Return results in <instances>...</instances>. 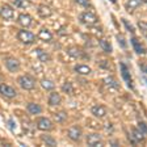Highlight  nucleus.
<instances>
[{
	"label": "nucleus",
	"mask_w": 147,
	"mask_h": 147,
	"mask_svg": "<svg viewBox=\"0 0 147 147\" xmlns=\"http://www.w3.org/2000/svg\"><path fill=\"white\" fill-rule=\"evenodd\" d=\"M80 21L83 22V24H86V25H95L96 22L98 21L97 20V16L95 15V13H92V12H84L80 15Z\"/></svg>",
	"instance_id": "obj_2"
},
{
	"label": "nucleus",
	"mask_w": 147,
	"mask_h": 147,
	"mask_svg": "<svg viewBox=\"0 0 147 147\" xmlns=\"http://www.w3.org/2000/svg\"><path fill=\"white\" fill-rule=\"evenodd\" d=\"M26 110L30 114H40L42 112V107L40 104H36V102H29L26 107Z\"/></svg>",
	"instance_id": "obj_15"
},
{
	"label": "nucleus",
	"mask_w": 147,
	"mask_h": 147,
	"mask_svg": "<svg viewBox=\"0 0 147 147\" xmlns=\"http://www.w3.org/2000/svg\"><path fill=\"white\" fill-rule=\"evenodd\" d=\"M116 38H117V41H118L119 46H121L122 49H126V41H125V38H123L122 36H119V34L116 37Z\"/></svg>",
	"instance_id": "obj_31"
},
{
	"label": "nucleus",
	"mask_w": 147,
	"mask_h": 147,
	"mask_svg": "<svg viewBox=\"0 0 147 147\" xmlns=\"http://www.w3.org/2000/svg\"><path fill=\"white\" fill-rule=\"evenodd\" d=\"M119 67H121V75H122V79L126 82V84L129 86V88L133 89V80H131V75H130L129 68L126 67L125 63H121L119 64Z\"/></svg>",
	"instance_id": "obj_4"
},
{
	"label": "nucleus",
	"mask_w": 147,
	"mask_h": 147,
	"mask_svg": "<svg viewBox=\"0 0 147 147\" xmlns=\"http://www.w3.org/2000/svg\"><path fill=\"white\" fill-rule=\"evenodd\" d=\"M0 93L8 98H13L17 96V92L13 87L7 86V84H0Z\"/></svg>",
	"instance_id": "obj_5"
},
{
	"label": "nucleus",
	"mask_w": 147,
	"mask_h": 147,
	"mask_svg": "<svg viewBox=\"0 0 147 147\" xmlns=\"http://www.w3.org/2000/svg\"><path fill=\"white\" fill-rule=\"evenodd\" d=\"M55 119L58 121V122H63L66 121V113L64 112H59V113L55 114Z\"/></svg>",
	"instance_id": "obj_29"
},
{
	"label": "nucleus",
	"mask_w": 147,
	"mask_h": 147,
	"mask_svg": "<svg viewBox=\"0 0 147 147\" xmlns=\"http://www.w3.org/2000/svg\"><path fill=\"white\" fill-rule=\"evenodd\" d=\"M18 84L22 87L24 89H33L36 86V82H34V78H32L30 75H22V76L18 78Z\"/></svg>",
	"instance_id": "obj_1"
},
{
	"label": "nucleus",
	"mask_w": 147,
	"mask_h": 147,
	"mask_svg": "<svg viewBox=\"0 0 147 147\" xmlns=\"http://www.w3.org/2000/svg\"><path fill=\"white\" fill-rule=\"evenodd\" d=\"M109 1H112V3H117V0H109Z\"/></svg>",
	"instance_id": "obj_36"
},
{
	"label": "nucleus",
	"mask_w": 147,
	"mask_h": 147,
	"mask_svg": "<svg viewBox=\"0 0 147 147\" xmlns=\"http://www.w3.org/2000/svg\"><path fill=\"white\" fill-rule=\"evenodd\" d=\"M51 13H53V11L49 7H46V5L38 7V15H40L41 17H49V16H51Z\"/></svg>",
	"instance_id": "obj_19"
},
{
	"label": "nucleus",
	"mask_w": 147,
	"mask_h": 147,
	"mask_svg": "<svg viewBox=\"0 0 147 147\" xmlns=\"http://www.w3.org/2000/svg\"><path fill=\"white\" fill-rule=\"evenodd\" d=\"M141 4H142L141 0H127V1L125 3V8L127 9L129 12H133V11H134V9H137L138 7L141 5Z\"/></svg>",
	"instance_id": "obj_16"
},
{
	"label": "nucleus",
	"mask_w": 147,
	"mask_h": 147,
	"mask_svg": "<svg viewBox=\"0 0 147 147\" xmlns=\"http://www.w3.org/2000/svg\"><path fill=\"white\" fill-rule=\"evenodd\" d=\"M131 138L134 142H141L144 139V134L142 131H139L138 129H133L131 130Z\"/></svg>",
	"instance_id": "obj_21"
},
{
	"label": "nucleus",
	"mask_w": 147,
	"mask_h": 147,
	"mask_svg": "<svg viewBox=\"0 0 147 147\" xmlns=\"http://www.w3.org/2000/svg\"><path fill=\"white\" fill-rule=\"evenodd\" d=\"M41 87L43 89H47V91H53L55 88V84H54V82H51L49 79H42L41 80Z\"/></svg>",
	"instance_id": "obj_22"
},
{
	"label": "nucleus",
	"mask_w": 147,
	"mask_h": 147,
	"mask_svg": "<svg viewBox=\"0 0 147 147\" xmlns=\"http://www.w3.org/2000/svg\"><path fill=\"white\" fill-rule=\"evenodd\" d=\"M37 127L40 129V130H43V131H49V130L53 129V122L49 118L42 117V118H40L37 121Z\"/></svg>",
	"instance_id": "obj_7"
},
{
	"label": "nucleus",
	"mask_w": 147,
	"mask_h": 147,
	"mask_svg": "<svg viewBox=\"0 0 147 147\" xmlns=\"http://www.w3.org/2000/svg\"><path fill=\"white\" fill-rule=\"evenodd\" d=\"M36 54H37V57H38V59H40L41 62H47V61H49V55L46 54L43 50L37 49L36 50Z\"/></svg>",
	"instance_id": "obj_24"
},
{
	"label": "nucleus",
	"mask_w": 147,
	"mask_h": 147,
	"mask_svg": "<svg viewBox=\"0 0 147 147\" xmlns=\"http://www.w3.org/2000/svg\"><path fill=\"white\" fill-rule=\"evenodd\" d=\"M75 72L80 74V75H89L91 74V67L87 64H78L75 67Z\"/></svg>",
	"instance_id": "obj_17"
},
{
	"label": "nucleus",
	"mask_w": 147,
	"mask_h": 147,
	"mask_svg": "<svg viewBox=\"0 0 147 147\" xmlns=\"http://www.w3.org/2000/svg\"><path fill=\"white\" fill-rule=\"evenodd\" d=\"M61 95L57 93V92H53L50 93V97H49V104L50 105H59L61 104Z\"/></svg>",
	"instance_id": "obj_20"
},
{
	"label": "nucleus",
	"mask_w": 147,
	"mask_h": 147,
	"mask_svg": "<svg viewBox=\"0 0 147 147\" xmlns=\"http://www.w3.org/2000/svg\"><path fill=\"white\" fill-rule=\"evenodd\" d=\"M18 24L21 25V26H30L33 24V18H32L30 15H26V13H21V15L18 16Z\"/></svg>",
	"instance_id": "obj_10"
},
{
	"label": "nucleus",
	"mask_w": 147,
	"mask_h": 147,
	"mask_svg": "<svg viewBox=\"0 0 147 147\" xmlns=\"http://www.w3.org/2000/svg\"><path fill=\"white\" fill-rule=\"evenodd\" d=\"M68 54H70L71 57H74V58L82 57V53H80V50L78 49V47H70V49H68Z\"/></svg>",
	"instance_id": "obj_27"
},
{
	"label": "nucleus",
	"mask_w": 147,
	"mask_h": 147,
	"mask_svg": "<svg viewBox=\"0 0 147 147\" xmlns=\"http://www.w3.org/2000/svg\"><path fill=\"white\" fill-rule=\"evenodd\" d=\"M0 16H1V18L7 20V21L12 20L13 16H15V12H13L12 7H9V5H3L1 8H0Z\"/></svg>",
	"instance_id": "obj_8"
},
{
	"label": "nucleus",
	"mask_w": 147,
	"mask_h": 147,
	"mask_svg": "<svg viewBox=\"0 0 147 147\" xmlns=\"http://www.w3.org/2000/svg\"><path fill=\"white\" fill-rule=\"evenodd\" d=\"M42 141L45 142L47 146H57V141H55L54 138L49 137V135H43V137H42Z\"/></svg>",
	"instance_id": "obj_25"
},
{
	"label": "nucleus",
	"mask_w": 147,
	"mask_h": 147,
	"mask_svg": "<svg viewBox=\"0 0 147 147\" xmlns=\"http://www.w3.org/2000/svg\"><path fill=\"white\" fill-rule=\"evenodd\" d=\"M131 45H133V47H134V51L137 53V54H144V47L142 46V43L139 42V40H138L137 37H134L133 36L131 37Z\"/></svg>",
	"instance_id": "obj_13"
},
{
	"label": "nucleus",
	"mask_w": 147,
	"mask_h": 147,
	"mask_svg": "<svg viewBox=\"0 0 147 147\" xmlns=\"http://www.w3.org/2000/svg\"><path fill=\"white\" fill-rule=\"evenodd\" d=\"M92 114L96 116V117H98V118H101V117H104L105 114H107V109H105L102 105L97 104V105H95V107L92 108Z\"/></svg>",
	"instance_id": "obj_14"
},
{
	"label": "nucleus",
	"mask_w": 147,
	"mask_h": 147,
	"mask_svg": "<svg viewBox=\"0 0 147 147\" xmlns=\"http://www.w3.org/2000/svg\"><path fill=\"white\" fill-rule=\"evenodd\" d=\"M138 26H139V29H141V32H142V34L143 36H146V33H147V24L144 21H139L138 22Z\"/></svg>",
	"instance_id": "obj_30"
},
{
	"label": "nucleus",
	"mask_w": 147,
	"mask_h": 147,
	"mask_svg": "<svg viewBox=\"0 0 147 147\" xmlns=\"http://www.w3.org/2000/svg\"><path fill=\"white\" fill-rule=\"evenodd\" d=\"M79 5L82 7H86V8H88V7H91V1L89 0H75Z\"/></svg>",
	"instance_id": "obj_32"
},
{
	"label": "nucleus",
	"mask_w": 147,
	"mask_h": 147,
	"mask_svg": "<svg viewBox=\"0 0 147 147\" xmlns=\"http://www.w3.org/2000/svg\"><path fill=\"white\" fill-rule=\"evenodd\" d=\"M104 84L107 87H109L110 89H118L119 86H118V83H117V80H114L112 76H108L104 79Z\"/></svg>",
	"instance_id": "obj_18"
},
{
	"label": "nucleus",
	"mask_w": 147,
	"mask_h": 147,
	"mask_svg": "<svg viewBox=\"0 0 147 147\" xmlns=\"http://www.w3.org/2000/svg\"><path fill=\"white\" fill-rule=\"evenodd\" d=\"M5 66L11 72H13V71H17L18 68H20V62L15 58H9L5 61Z\"/></svg>",
	"instance_id": "obj_11"
},
{
	"label": "nucleus",
	"mask_w": 147,
	"mask_h": 147,
	"mask_svg": "<svg viewBox=\"0 0 147 147\" xmlns=\"http://www.w3.org/2000/svg\"><path fill=\"white\" fill-rule=\"evenodd\" d=\"M38 38L41 41H45V42H50L53 40V33L49 30V29H41L40 33H38Z\"/></svg>",
	"instance_id": "obj_12"
},
{
	"label": "nucleus",
	"mask_w": 147,
	"mask_h": 147,
	"mask_svg": "<svg viewBox=\"0 0 147 147\" xmlns=\"http://www.w3.org/2000/svg\"><path fill=\"white\" fill-rule=\"evenodd\" d=\"M62 89H63V92L68 93V95H72V92H74V87H72V84H71L70 82L64 83L63 86H62Z\"/></svg>",
	"instance_id": "obj_26"
},
{
	"label": "nucleus",
	"mask_w": 147,
	"mask_h": 147,
	"mask_svg": "<svg viewBox=\"0 0 147 147\" xmlns=\"http://www.w3.org/2000/svg\"><path fill=\"white\" fill-rule=\"evenodd\" d=\"M67 135H68V138H70L71 141L79 142L80 138H82V130H80L78 126H72V127H70L67 130Z\"/></svg>",
	"instance_id": "obj_6"
},
{
	"label": "nucleus",
	"mask_w": 147,
	"mask_h": 147,
	"mask_svg": "<svg viewBox=\"0 0 147 147\" xmlns=\"http://www.w3.org/2000/svg\"><path fill=\"white\" fill-rule=\"evenodd\" d=\"M122 22H123V25H125L126 28L129 29V32H131V33H134V28L130 25V22L127 21V20H125V18H122Z\"/></svg>",
	"instance_id": "obj_33"
},
{
	"label": "nucleus",
	"mask_w": 147,
	"mask_h": 147,
	"mask_svg": "<svg viewBox=\"0 0 147 147\" xmlns=\"http://www.w3.org/2000/svg\"><path fill=\"white\" fill-rule=\"evenodd\" d=\"M13 3H15L18 8H26V7L29 5V3H28L26 0H13Z\"/></svg>",
	"instance_id": "obj_28"
},
{
	"label": "nucleus",
	"mask_w": 147,
	"mask_h": 147,
	"mask_svg": "<svg viewBox=\"0 0 147 147\" xmlns=\"http://www.w3.org/2000/svg\"><path fill=\"white\" fill-rule=\"evenodd\" d=\"M141 1H142V3H146V1H147V0H141Z\"/></svg>",
	"instance_id": "obj_37"
},
{
	"label": "nucleus",
	"mask_w": 147,
	"mask_h": 147,
	"mask_svg": "<svg viewBox=\"0 0 147 147\" xmlns=\"http://www.w3.org/2000/svg\"><path fill=\"white\" fill-rule=\"evenodd\" d=\"M9 127L12 129V130H15V127H16V125H15V121H13V119H9Z\"/></svg>",
	"instance_id": "obj_35"
},
{
	"label": "nucleus",
	"mask_w": 147,
	"mask_h": 147,
	"mask_svg": "<svg viewBox=\"0 0 147 147\" xmlns=\"http://www.w3.org/2000/svg\"><path fill=\"white\" fill-rule=\"evenodd\" d=\"M87 144L88 146H98L100 147L101 144V137L97 134V133H92L87 137Z\"/></svg>",
	"instance_id": "obj_9"
},
{
	"label": "nucleus",
	"mask_w": 147,
	"mask_h": 147,
	"mask_svg": "<svg viewBox=\"0 0 147 147\" xmlns=\"http://www.w3.org/2000/svg\"><path fill=\"white\" fill-rule=\"evenodd\" d=\"M138 126H139V129H141V131L143 133V134H146V133H147V126H146V123H144V122H139V125H138Z\"/></svg>",
	"instance_id": "obj_34"
},
{
	"label": "nucleus",
	"mask_w": 147,
	"mask_h": 147,
	"mask_svg": "<svg viewBox=\"0 0 147 147\" xmlns=\"http://www.w3.org/2000/svg\"><path fill=\"white\" fill-rule=\"evenodd\" d=\"M17 37L22 43H26V45L28 43H33L34 40H36V36H34L32 32H28V30H20Z\"/></svg>",
	"instance_id": "obj_3"
},
{
	"label": "nucleus",
	"mask_w": 147,
	"mask_h": 147,
	"mask_svg": "<svg viewBox=\"0 0 147 147\" xmlns=\"http://www.w3.org/2000/svg\"><path fill=\"white\" fill-rule=\"evenodd\" d=\"M98 42H100L101 49L104 50L105 53H112V45L109 43V41L108 40H104V38H102V40H100Z\"/></svg>",
	"instance_id": "obj_23"
}]
</instances>
